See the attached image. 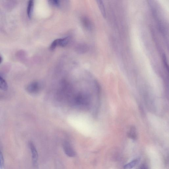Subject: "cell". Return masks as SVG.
I'll use <instances>...</instances> for the list:
<instances>
[{
	"mask_svg": "<svg viewBox=\"0 0 169 169\" xmlns=\"http://www.w3.org/2000/svg\"><path fill=\"white\" fill-rule=\"evenodd\" d=\"M56 40H57V46H59L62 47H65L68 44L69 42V39L68 37L59 38V39H56Z\"/></svg>",
	"mask_w": 169,
	"mask_h": 169,
	"instance_id": "5",
	"label": "cell"
},
{
	"mask_svg": "<svg viewBox=\"0 0 169 169\" xmlns=\"http://www.w3.org/2000/svg\"><path fill=\"white\" fill-rule=\"evenodd\" d=\"M2 61V58L0 56V63H1Z\"/></svg>",
	"mask_w": 169,
	"mask_h": 169,
	"instance_id": "13",
	"label": "cell"
},
{
	"mask_svg": "<svg viewBox=\"0 0 169 169\" xmlns=\"http://www.w3.org/2000/svg\"><path fill=\"white\" fill-rule=\"evenodd\" d=\"M141 169H146L145 168L143 167V168H142Z\"/></svg>",
	"mask_w": 169,
	"mask_h": 169,
	"instance_id": "14",
	"label": "cell"
},
{
	"mask_svg": "<svg viewBox=\"0 0 169 169\" xmlns=\"http://www.w3.org/2000/svg\"><path fill=\"white\" fill-rule=\"evenodd\" d=\"M4 165V161L3 154L0 150V169H3Z\"/></svg>",
	"mask_w": 169,
	"mask_h": 169,
	"instance_id": "10",
	"label": "cell"
},
{
	"mask_svg": "<svg viewBox=\"0 0 169 169\" xmlns=\"http://www.w3.org/2000/svg\"><path fill=\"white\" fill-rule=\"evenodd\" d=\"M8 88V85L6 81L0 76V89L3 90H6Z\"/></svg>",
	"mask_w": 169,
	"mask_h": 169,
	"instance_id": "9",
	"label": "cell"
},
{
	"mask_svg": "<svg viewBox=\"0 0 169 169\" xmlns=\"http://www.w3.org/2000/svg\"><path fill=\"white\" fill-rule=\"evenodd\" d=\"M63 147L64 151L65 154L68 157H73L76 155V153L70 143L67 141L63 142Z\"/></svg>",
	"mask_w": 169,
	"mask_h": 169,
	"instance_id": "1",
	"label": "cell"
},
{
	"mask_svg": "<svg viewBox=\"0 0 169 169\" xmlns=\"http://www.w3.org/2000/svg\"><path fill=\"white\" fill-rule=\"evenodd\" d=\"M39 84L37 82H34L30 84L27 88L28 91L31 93H37L39 91Z\"/></svg>",
	"mask_w": 169,
	"mask_h": 169,
	"instance_id": "3",
	"label": "cell"
},
{
	"mask_svg": "<svg viewBox=\"0 0 169 169\" xmlns=\"http://www.w3.org/2000/svg\"><path fill=\"white\" fill-rule=\"evenodd\" d=\"M50 3L53 6H59L60 5V1H49Z\"/></svg>",
	"mask_w": 169,
	"mask_h": 169,
	"instance_id": "12",
	"label": "cell"
},
{
	"mask_svg": "<svg viewBox=\"0 0 169 169\" xmlns=\"http://www.w3.org/2000/svg\"><path fill=\"white\" fill-rule=\"evenodd\" d=\"M34 4V1L32 0L30 1L28 3L27 13L28 17L30 19L32 18V16Z\"/></svg>",
	"mask_w": 169,
	"mask_h": 169,
	"instance_id": "4",
	"label": "cell"
},
{
	"mask_svg": "<svg viewBox=\"0 0 169 169\" xmlns=\"http://www.w3.org/2000/svg\"><path fill=\"white\" fill-rule=\"evenodd\" d=\"M139 158H137L131 161V162L128 163L124 166L125 169H131L136 165L139 162Z\"/></svg>",
	"mask_w": 169,
	"mask_h": 169,
	"instance_id": "7",
	"label": "cell"
},
{
	"mask_svg": "<svg viewBox=\"0 0 169 169\" xmlns=\"http://www.w3.org/2000/svg\"><path fill=\"white\" fill-rule=\"evenodd\" d=\"M128 134L129 137L131 139L134 140L136 139L137 138L136 129L134 126H132L130 127Z\"/></svg>",
	"mask_w": 169,
	"mask_h": 169,
	"instance_id": "8",
	"label": "cell"
},
{
	"mask_svg": "<svg viewBox=\"0 0 169 169\" xmlns=\"http://www.w3.org/2000/svg\"><path fill=\"white\" fill-rule=\"evenodd\" d=\"M163 60L164 64V65L165 66L166 70H167L168 71V63L167 62V60H166V55L165 54H163Z\"/></svg>",
	"mask_w": 169,
	"mask_h": 169,
	"instance_id": "11",
	"label": "cell"
},
{
	"mask_svg": "<svg viewBox=\"0 0 169 169\" xmlns=\"http://www.w3.org/2000/svg\"><path fill=\"white\" fill-rule=\"evenodd\" d=\"M96 2L97 4H98V5L99 9L100 10L102 16L104 17V18H106V13L103 1L99 0V1H97Z\"/></svg>",
	"mask_w": 169,
	"mask_h": 169,
	"instance_id": "6",
	"label": "cell"
},
{
	"mask_svg": "<svg viewBox=\"0 0 169 169\" xmlns=\"http://www.w3.org/2000/svg\"><path fill=\"white\" fill-rule=\"evenodd\" d=\"M30 147L32 152L33 165L35 166H37V165L38 155L36 148L34 144L32 142L30 143Z\"/></svg>",
	"mask_w": 169,
	"mask_h": 169,
	"instance_id": "2",
	"label": "cell"
}]
</instances>
